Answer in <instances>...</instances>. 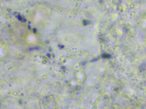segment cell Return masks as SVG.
Instances as JSON below:
<instances>
[{"label": "cell", "mask_w": 146, "mask_h": 109, "mask_svg": "<svg viewBox=\"0 0 146 109\" xmlns=\"http://www.w3.org/2000/svg\"><path fill=\"white\" fill-rule=\"evenodd\" d=\"M5 52V50L4 47L0 45V56L3 55Z\"/></svg>", "instance_id": "obj_1"}]
</instances>
